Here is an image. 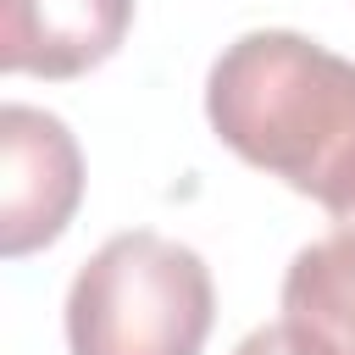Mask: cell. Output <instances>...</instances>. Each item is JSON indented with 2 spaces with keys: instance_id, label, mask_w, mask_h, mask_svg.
<instances>
[{
  "instance_id": "cell-2",
  "label": "cell",
  "mask_w": 355,
  "mask_h": 355,
  "mask_svg": "<svg viewBox=\"0 0 355 355\" xmlns=\"http://www.w3.org/2000/svg\"><path fill=\"white\" fill-rule=\"evenodd\" d=\"M216 316L205 261L150 227L105 239L67 288L72 355H200Z\"/></svg>"
},
{
  "instance_id": "cell-6",
  "label": "cell",
  "mask_w": 355,
  "mask_h": 355,
  "mask_svg": "<svg viewBox=\"0 0 355 355\" xmlns=\"http://www.w3.org/2000/svg\"><path fill=\"white\" fill-rule=\"evenodd\" d=\"M233 355H316V349H311L288 322H272V327H255Z\"/></svg>"
},
{
  "instance_id": "cell-3",
  "label": "cell",
  "mask_w": 355,
  "mask_h": 355,
  "mask_svg": "<svg viewBox=\"0 0 355 355\" xmlns=\"http://www.w3.org/2000/svg\"><path fill=\"white\" fill-rule=\"evenodd\" d=\"M83 200V155L61 116L0 105V255L55 244Z\"/></svg>"
},
{
  "instance_id": "cell-4",
  "label": "cell",
  "mask_w": 355,
  "mask_h": 355,
  "mask_svg": "<svg viewBox=\"0 0 355 355\" xmlns=\"http://www.w3.org/2000/svg\"><path fill=\"white\" fill-rule=\"evenodd\" d=\"M133 0H0V72L83 78L128 39Z\"/></svg>"
},
{
  "instance_id": "cell-5",
  "label": "cell",
  "mask_w": 355,
  "mask_h": 355,
  "mask_svg": "<svg viewBox=\"0 0 355 355\" xmlns=\"http://www.w3.org/2000/svg\"><path fill=\"white\" fill-rule=\"evenodd\" d=\"M283 322L316 355H355V211L305 244L283 272Z\"/></svg>"
},
{
  "instance_id": "cell-1",
  "label": "cell",
  "mask_w": 355,
  "mask_h": 355,
  "mask_svg": "<svg viewBox=\"0 0 355 355\" xmlns=\"http://www.w3.org/2000/svg\"><path fill=\"white\" fill-rule=\"evenodd\" d=\"M211 133L327 216L355 211V61L294 28L239 33L205 78Z\"/></svg>"
}]
</instances>
